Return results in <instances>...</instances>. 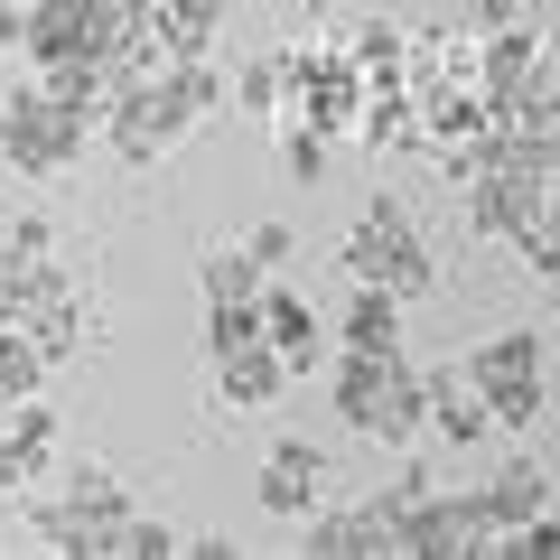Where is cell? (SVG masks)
Returning <instances> with one entry per match:
<instances>
[{
    "instance_id": "cell-4",
    "label": "cell",
    "mask_w": 560,
    "mask_h": 560,
    "mask_svg": "<svg viewBox=\"0 0 560 560\" xmlns=\"http://www.w3.org/2000/svg\"><path fill=\"white\" fill-rule=\"evenodd\" d=\"M121 514H131V486L113 477V467H66L57 486H47L38 504H28V523H38V541H57L66 560H103L121 533Z\"/></svg>"
},
{
    "instance_id": "cell-20",
    "label": "cell",
    "mask_w": 560,
    "mask_h": 560,
    "mask_svg": "<svg viewBox=\"0 0 560 560\" xmlns=\"http://www.w3.org/2000/svg\"><path fill=\"white\" fill-rule=\"evenodd\" d=\"M290 103H300V66H290V47H280V57H253V66L234 75V113L290 121Z\"/></svg>"
},
{
    "instance_id": "cell-14",
    "label": "cell",
    "mask_w": 560,
    "mask_h": 560,
    "mask_svg": "<svg viewBox=\"0 0 560 560\" xmlns=\"http://www.w3.org/2000/svg\"><path fill=\"white\" fill-rule=\"evenodd\" d=\"M261 337L280 346V364H290V383L318 374V308L290 290V280H261Z\"/></svg>"
},
{
    "instance_id": "cell-34",
    "label": "cell",
    "mask_w": 560,
    "mask_h": 560,
    "mask_svg": "<svg viewBox=\"0 0 560 560\" xmlns=\"http://www.w3.org/2000/svg\"><path fill=\"white\" fill-rule=\"evenodd\" d=\"M541 10H560V0H533V20H541Z\"/></svg>"
},
{
    "instance_id": "cell-22",
    "label": "cell",
    "mask_w": 560,
    "mask_h": 560,
    "mask_svg": "<svg viewBox=\"0 0 560 560\" xmlns=\"http://www.w3.org/2000/svg\"><path fill=\"white\" fill-rule=\"evenodd\" d=\"M197 280H206V308H253L271 271H261L243 243H224V253H206V261H197Z\"/></svg>"
},
{
    "instance_id": "cell-6",
    "label": "cell",
    "mask_w": 560,
    "mask_h": 560,
    "mask_svg": "<svg viewBox=\"0 0 560 560\" xmlns=\"http://www.w3.org/2000/svg\"><path fill=\"white\" fill-rule=\"evenodd\" d=\"M467 383L495 401L504 430H533L541 401H551V374H541V337H533V327H504V337H486L477 355H467Z\"/></svg>"
},
{
    "instance_id": "cell-16",
    "label": "cell",
    "mask_w": 560,
    "mask_h": 560,
    "mask_svg": "<svg viewBox=\"0 0 560 560\" xmlns=\"http://www.w3.org/2000/svg\"><path fill=\"white\" fill-rule=\"evenodd\" d=\"M234 0H150V57H215V28Z\"/></svg>"
},
{
    "instance_id": "cell-19",
    "label": "cell",
    "mask_w": 560,
    "mask_h": 560,
    "mask_svg": "<svg viewBox=\"0 0 560 560\" xmlns=\"http://www.w3.org/2000/svg\"><path fill=\"white\" fill-rule=\"evenodd\" d=\"M327 38L364 66V84H401V66H411V28H393V20H337Z\"/></svg>"
},
{
    "instance_id": "cell-12",
    "label": "cell",
    "mask_w": 560,
    "mask_h": 560,
    "mask_svg": "<svg viewBox=\"0 0 560 560\" xmlns=\"http://www.w3.org/2000/svg\"><path fill=\"white\" fill-rule=\"evenodd\" d=\"M430 440L440 448H477V440H504L495 401L467 383V364H430Z\"/></svg>"
},
{
    "instance_id": "cell-1",
    "label": "cell",
    "mask_w": 560,
    "mask_h": 560,
    "mask_svg": "<svg viewBox=\"0 0 560 560\" xmlns=\"http://www.w3.org/2000/svg\"><path fill=\"white\" fill-rule=\"evenodd\" d=\"M327 393H337V420L346 430H364V440H383L401 458L411 440H430V374H420L411 355H355L346 346L337 364H327Z\"/></svg>"
},
{
    "instance_id": "cell-8",
    "label": "cell",
    "mask_w": 560,
    "mask_h": 560,
    "mask_svg": "<svg viewBox=\"0 0 560 560\" xmlns=\"http://www.w3.org/2000/svg\"><path fill=\"white\" fill-rule=\"evenodd\" d=\"M401 551H420V560H448V551H495V523H486V504L477 495H430L420 504H401Z\"/></svg>"
},
{
    "instance_id": "cell-7",
    "label": "cell",
    "mask_w": 560,
    "mask_h": 560,
    "mask_svg": "<svg viewBox=\"0 0 560 560\" xmlns=\"http://www.w3.org/2000/svg\"><path fill=\"white\" fill-rule=\"evenodd\" d=\"M300 551L308 560H383V551H401V523H393V504H383V495H355V504L308 514L300 523Z\"/></svg>"
},
{
    "instance_id": "cell-9",
    "label": "cell",
    "mask_w": 560,
    "mask_h": 560,
    "mask_svg": "<svg viewBox=\"0 0 560 560\" xmlns=\"http://www.w3.org/2000/svg\"><path fill=\"white\" fill-rule=\"evenodd\" d=\"M318 495H327L318 440H271V458H261V477H253V504L271 523H308V514H318Z\"/></svg>"
},
{
    "instance_id": "cell-15",
    "label": "cell",
    "mask_w": 560,
    "mask_h": 560,
    "mask_svg": "<svg viewBox=\"0 0 560 560\" xmlns=\"http://www.w3.org/2000/svg\"><path fill=\"white\" fill-rule=\"evenodd\" d=\"M47 458H57V411L28 393V401H10V420H0V486H38Z\"/></svg>"
},
{
    "instance_id": "cell-21",
    "label": "cell",
    "mask_w": 560,
    "mask_h": 560,
    "mask_svg": "<svg viewBox=\"0 0 560 560\" xmlns=\"http://www.w3.org/2000/svg\"><path fill=\"white\" fill-rule=\"evenodd\" d=\"M57 290H75V271H57V261H20V253H0V318H28V308H47Z\"/></svg>"
},
{
    "instance_id": "cell-26",
    "label": "cell",
    "mask_w": 560,
    "mask_h": 560,
    "mask_svg": "<svg viewBox=\"0 0 560 560\" xmlns=\"http://www.w3.org/2000/svg\"><path fill=\"white\" fill-rule=\"evenodd\" d=\"M113 551H121V560H168V551H178V533H168L160 514H140V504H131L121 533H113Z\"/></svg>"
},
{
    "instance_id": "cell-36",
    "label": "cell",
    "mask_w": 560,
    "mask_h": 560,
    "mask_svg": "<svg viewBox=\"0 0 560 560\" xmlns=\"http://www.w3.org/2000/svg\"><path fill=\"white\" fill-rule=\"evenodd\" d=\"M131 10H150V0H131Z\"/></svg>"
},
{
    "instance_id": "cell-27",
    "label": "cell",
    "mask_w": 560,
    "mask_h": 560,
    "mask_svg": "<svg viewBox=\"0 0 560 560\" xmlns=\"http://www.w3.org/2000/svg\"><path fill=\"white\" fill-rule=\"evenodd\" d=\"M243 253H253V261H261V271H280V261L300 253V234H290V224H280V215H271V224H253V234H243Z\"/></svg>"
},
{
    "instance_id": "cell-23",
    "label": "cell",
    "mask_w": 560,
    "mask_h": 560,
    "mask_svg": "<svg viewBox=\"0 0 560 560\" xmlns=\"http://www.w3.org/2000/svg\"><path fill=\"white\" fill-rule=\"evenodd\" d=\"M47 383V355H38V337H28L20 318H0V401H28Z\"/></svg>"
},
{
    "instance_id": "cell-32",
    "label": "cell",
    "mask_w": 560,
    "mask_h": 560,
    "mask_svg": "<svg viewBox=\"0 0 560 560\" xmlns=\"http://www.w3.org/2000/svg\"><path fill=\"white\" fill-rule=\"evenodd\" d=\"M20 28H28V0H0V57L20 47Z\"/></svg>"
},
{
    "instance_id": "cell-13",
    "label": "cell",
    "mask_w": 560,
    "mask_h": 560,
    "mask_svg": "<svg viewBox=\"0 0 560 560\" xmlns=\"http://www.w3.org/2000/svg\"><path fill=\"white\" fill-rule=\"evenodd\" d=\"M477 504H486V523H495V541H514L523 523H541L560 495H551V477H541L533 458H514V467H495V477L477 486Z\"/></svg>"
},
{
    "instance_id": "cell-11",
    "label": "cell",
    "mask_w": 560,
    "mask_h": 560,
    "mask_svg": "<svg viewBox=\"0 0 560 560\" xmlns=\"http://www.w3.org/2000/svg\"><path fill=\"white\" fill-rule=\"evenodd\" d=\"M541 197H551V187L541 178H523V168H477V178H467V234H486V243H514L523 224L541 215Z\"/></svg>"
},
{
    "instance_id": "cell-33",
    "label": "cell",
    "mask_w": 560,
    "mask_h": 560,
    "mask_svg": "<svg viewBox=\"0 0 560 560\" xmlns=\"http://www.w3.org/2000/svg\"><path fill=\"white\" fill-rule=\"evenodd\" d=\"M300 10H308L318 28H337V20H346V0H300Z\"/></svg>"
},
{
    "instance_id": "cell-17",
    "label": "cell",
    "mask_w": 560,
    "mask_h": 560,
    "mask_svg": "<svg viewBox=\"0 0 560 560\" xmlns=\"http://www.w3.org/2000/svg\"><path fill=\"white\" fill-rule=\"evenodd\" d=\"M20 57L57 66V57H94V0H28Z\"/></svg>"
},
{
    "instance_id": "cell-3",
    "label": "cell",
    "mask_w": 560,
    "mask_h": 560,
    "mask_svg": "<svg viewBox=\"0 0 560 560\" xmlns=\"http://www.w3.org/2000/svg\"><path fill=\"white\" fill-rule=\"evenodd\" d=\"M84 140H94V113L47 94V84H20L0 103V168L10 178H66L84 160Z\"/></svg>"
},
{
    "instance_id": "cell-31",
    "label": "cell",
    "mask_w": 560,
    "mask_h": 560,
    "mask_svg": "<svg viewBox=\"0 0 560 560\" xmlns=\"http://www.w3.org/2000/svg\"><path fill=\"white\" fill-rule=\"evenodd\" d=\"M467 20H477V38H486V28H514V20H533V0H477Z\"/></svg>"
},
{
    "instance_id": "cell-35",
    "label": "cell",
    "mask_w": 560,
    "mask_h": 560,
    "mask_svg": "<svg viewBox=\"0 0 560 560\" xmlns=\"http://www.w3.org/2000/svg\"><path fill=\"white\" fill-rule=\"evenodd\" d=\"M551 318H560V280H551Z\"/></svg>"
},
{
    "instance_id": "cell-5",
    "label": "cell",
    "mask_w": 560,
    "mask_h": 560,
    "mask_svg": "<svg viewBox=\"0 0 560 560\" xmlns=\"http://www.w3.org/2000/svg\"><path fill=\"white\" fill-rule=\"evenodd\" d=\"M346 280H374V290H393V300H420V290H440V261H430V243H420V224L401 215L393 197H374L355 215V234H346Z\"/></svg>"
},
{
    "instance_id": "cell-30",
    "label": "cell",
    "mask_w": 560,
    "mask_h": 560,
    "mask_svg": "<svg viewBox=\"0 0 560 560\" xmlns=\"http://www.w3.org/2000/svg\"><path fill=\"white\" fill-rule=\"evenodd\" d=\"M514 551H533V560H560V504H551L541 523H523V533H514Z\"/></svg>"
},
{
    "instance_id": "cell-24",
    "label": "cell",
    "mask_w": 560,
    "mask_h": 560,
    "mask_svg": "<svg viewBox=\"0 0 560 560\" xmlns=\"http://www.w3.org/2000/svg\"><path fill=\"white\" fill-rule=\"evenodd\" d=\"M271 131H280V178H290V187H318L327 178V131H318V121H300V113L271 121Z\"/></svg>"
},
{
    "instance_id": "cell-18",
    "label": "cell",
    "mask_w": 560,
    "mask_h": 560,
    "mask_svg": "<svg viewBox=\"0 0 560 560\" xmlns=\"http://www.w3.org/2000/svg\"><path fill=\"white\" fill-rule=\"evenodd\" d=\"M401 308H411V300H393V290L355 280L346 308H337V346H355V355H393V346H401Z\"/></svg>"
},
{
    "instance_id": "cell-29",
    "label": "cell",
    "mask_w": 560,
    "mask_h": 560,
    "mask_svg": "<svg viewBox=\"0 0 560 560\" xmlns=\"http://www.w3.org/2000/svg\"><path fill=\"white\" fill-rule=\"evenodd\" d=\"M0 253H20V261L57 253V234H47V215H20V224H10V234H0Z\"/></svg>"
},
{
    "instance_id": "cell-2",
    "label": "cell",
    "mask_w": 560,
    "mask_h": 560,
    "mask_svg": "<svg viewBox=\"0 0 560 560\" xmlns=\"http://www.w3.org/2000/svg\"><path fill=\"white\" fill-rule=\"evenodd\" d=\"M477 94L495 103V121H514V131H560V47L541 38L533 20L486 28L477 38Z\"/></svg>"
},
{
    "instance_id": "cell-25",
    "label": "cell",
    "mask_w": 560,
    "mask_h": 560,
    "mask_svg": "<svg viewBox=\"0 0 560 560\" xmlns=\"http://www.w3.org/2000/svg\"><path fill=\"white\" fill-rule=\"evenodd\" d=\"M514 253L533 261V280H560V187L541 197V215H533V224L514 234Z\"/></svg>"
},
{
    "instance_id": "cell-28",
    "label": "cell",
    "mask_w": 560,
    "mask_h": 560,
    "mask_svg": "<svg viewBox=\"0 0 560 560\" xmlns=\"http://www.w3.org/2000/svg\"><path fill=\"white\" fill-rule=\"evenodd\" d=\"M430 486H440V477H430V467H420V458H401V467H393V486H374V495H383V504H393V514H401V504H420V495H430Z\"/></svg>"
},
{
    "instance_id": "cell-10",
    "label": "cell",
    "mask_w": 560,
    "mask_h": 560,
    "mask_svg": "<svg viewBox=\"0 0 560 560\" xmlns=\"http://www.w3.org/2000/svg\"><path fill=\"white\" fill-rule=\"evenodd\" d=\"M206 364H215V401H224V411H271V401L290 393V364H280V346H271V337L206 346Z\"/></svg>"
}]
</instances>
